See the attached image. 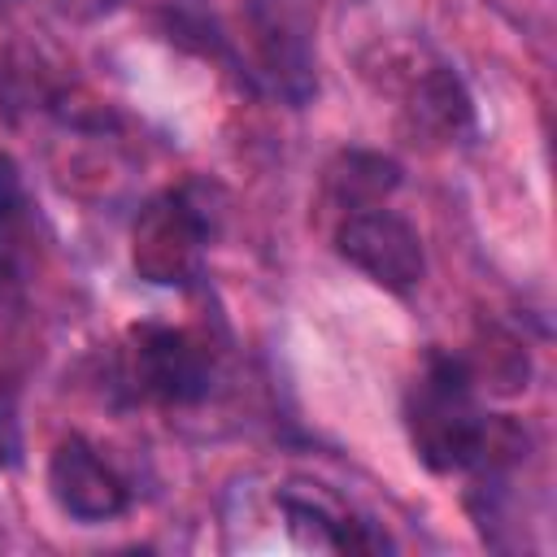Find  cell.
<instances>
[{"mask_svg": "<svg viewBox=\"0 0 557 557\" xmlns=\"http://www.w3.org/2000/svg\"><path fill=\"white\" fill-rule=\"evenodd\" d=\"M409 440L431 470H461L479 461L487 418L474 405L470 366L457 357H431L418 383L409 387Z\"/></svg>", "mask_w": 557, "mask_h": 557, "instance_id": "obj_1", "label": "cell"}, {"mask_svg": "<svg viewBox=\"0 0 557 557\" xmlns=\"http://www.w3.org/2000/svg\"><path fill=\"white\" fill-rule=\"evenodd\" d=\"M209 239V213L191 200V191H165L148 200L131 231L135 274L161 287L187 283L200 265V248Z\"/></svg>", "mask_w": 557, "mask_h": 557, "instance_id": "obj_2", "label": "cell"}, {"mask_svg": "<svg viewBox=\"0 0 557 557\" xmlns=\"http://www.w3.org/2000/svg\"><path fill=\"white\" fill-rule=\"evenodd\" d=\"M400 183L396 161L379 157V152H348L339 157V165L331 170V191L339 205L348 209H374L392 187Z\"/></svg>", "mask_w": 557, "mask_h": 557, "instance_id": "obj_8", "label": "cell"}, {"mask_svg": "<svg viewBox=\"0 0 557 557\" xmlns=\"http://www.w3.org/2000/svg\"><path fill=\"white\" fill-rule=\"evenodd\" d=\"M335 248L348 265L392 292H409L426 270L418 231L387 209H352L335 231Z\"/></svg>", "mask_w": 557, "mask_h": 557, "instance_id": "obj_3", "label": "cell"}, {"mask_svg": "<svg viewBox=\"0 0 557 557\" xmlns=\"http://www.w3.org/2000/svg\"><path fill=\"white\" fill-rule=\"evenodd\" d=\"M113 0H65V9H74V13H100V9H109Z\"/></svg>", "mask_w": 557, "mask_h": 557, "instance_id": "obj_11", "label": "cell"}, {"mask_svg": "<svg viewBox=\"0 0 557 557\" xmlns=\"http://www.w3.org/2000/svg\"><path fill=\"white\" fill-rule=\"evenodd\" d=\"M26 222H30V205H26L17 165H13V157L0 152V261H4V270H9V265L17 261V252H22Z\"/></svg>", "mask_w": 557, "mask_h": 557, "instance_id": "obj_9", "label": "cell"}, {"mask_svg": "<svg viewBox=\"0 0 557 557\" xmlns=\"http://www.w3.org/2000/svg\"><path fill=\"white\" fill-rule=\"evenodd\" d=\"M13 453H17V409H13L9 383L0 379V466L13 461Z\"/></svg>", "mask_w": 557, "mask_h": 557, "instance_id": "obj_10", "label": "cell"}, {"mask_svg": "<svg viewBox=\"0 0 557 557\" xmlns=\"http://www.w3.org/2000/svg\"><path fill=\"white\" fill-rule=\"evenodd\" d=\"M135 379L165 405H191L209 392V357L187 331L139 326L135 331Z\"/></svg>", "mask_w": 557, "mask_h": 557, "instance_id": "obj_4", "label": "cell"}, {"mask_svg": "<svg viewBox=\"0 0 557 557\" xmlns=\"http://www.w3.org/2000/svg\"><path fill=\"white\" fill-rule=\"evenodd\" d=\"M0 278H4V261H0Z\"/></svg>", "mask_w": 557, "mask_h": 557, "instance_id": "obj_12", "label": "cell"}, {"mask_svg": "<svg viewBox=\"0 0 557 557\" xmlns=\"http://www.w3.org/2000/svg\"><path fill=\"white\" fill-rule=\"evenodd\" d=\"M409 126L413 135H422L426 144H453L461 135H470L474 126V109L470 96L461 87V78L453 70H431L409 100Z\"/></svg>", "mask_w": 557, "mask_h": 557, "instance_id": "obj_7", "label": "cell"}, {"mask_svg": "<svg viewBox=\"0 0 557 557\" xmlns=\"http://www.w3.org/2000/svg\"><path fill=\"white\" fill-rule=\"evenodd\" d=\"M248 26L274 87L292 100H305L313 87V65H309V22L300 0H248Z\"/></svg>", "mask_w": 557, "mask_h": 557, "instance_id": "obj_5", "label": "cell"}, {"mask_svg": "<svg viewBox=\"0 0 557 557\" xmlns=\"http://www.w3.org/2000/svg\"><path fill=\"white\" fill-rule=\"evenodd\" d=\"M48 487L57 496V505L78 518V522H104L117 518L126 509V483L96 457L91 444L83 440H65L57 444L52 461H48Z\"/></svg>", "mask_w": 557, "mask_h": 557, "instance_id": "obj_6", "label": "cell"}]
</instances>
